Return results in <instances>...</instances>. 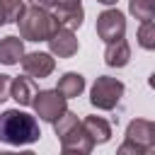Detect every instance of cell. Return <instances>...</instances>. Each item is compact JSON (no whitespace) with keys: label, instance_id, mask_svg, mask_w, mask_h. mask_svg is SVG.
Masks as SVG:
<instances>
[{"label":"cell","instance_id":"9a60e30c","mask_svg":"<svg viewBox=\"0 0 155 155\" xmlns=\"http://www.w3.org/2000/svg\"><path fill=\"white\" fill-rule=\"evenodd\" d=\"M58 92H61V97H65V99H73V97H80L82 94V90H85V78L80 75V73H65L61 80H58V87H56Z\"/></svg>","mask_w":155,"mask_h":155},{"label":"cell","instance_id":"2e32d148","mask_svg":"<svg viewBox=\"0 0 155 155\" xmlns=\"http://www.w3.org/2000/svg\"><path fill=\"white\" fill-rule=\"evenodd\" d=\"M128 10L140 22H153L155 19V0H128Z\"/></svg>","mask_w":155,"mask_h":155},{"label":"cell","instance_id":"30bf717a","mask_svg":"<svg viewBox=\"0 0 155 155\" xmlns=\"http://www.w3.org/2000/svg\"><path fill=\"white\" fill-rule=\"evenodd\" d=\"M58 140H61V150H73V153H80V155H90L92 148H94V143L87 138V133L82 131L80 124L75 128H70L65 136H61Z\"/></svg>","mask_w":155,"mask_h":155},{"label":"cell","instance_id":"ac0fdd59","mask_svg":"<svg viewBox=\"0 0 155 155\" xmlns=\"http://www.w3.org/2000/svg\"><path fill=\"white\" fill-rule=\"evenodd\" d=\"M138 44L145 51L155 48V19L153 22H140V27H138Z\"/></svg>","mask_w":155,"mask_h":155},{"label":"cell","instance_id":"3957f363","mask_svg":"<svg viewBox=\"0 0 155 155\" xmlns=\"http://www.w3.org/2000/svg\"><path fill=\"white\" fill-rule=\"evenodd\" d=\"M124 90H126V87H124V82H121L119 78L99 75V78L94 80L92 90H90V102H92V107H97V109H102V111H111V109L121 102Z\"/></svg>","mask_w":155,"mask_h":155},{"label":"cell","instance_id":"4fadbf2b","mask_svg":"<svg viewBox=\"0 0 155 155\" xmlns=\"http://www.w3.org/2000/svg\"><path fill=\"white\" fill-rule=\"evenodd\" d=\"M128 61H131V46H128L126 39L107 44V48H104V63L109 68H124V65H128Z\"/></svg>","mask_w":155,"mask_h":155},{"label":"cell","instance_id":"277c9868","mask_svg":"<svg viewBox=\"0 0 155 155\" xmlns=\"http://www.w3.org/2000/svg\"><path fill=\"white\" fill-rule=\"evenodd\" d=\"M65 102H68V99L61 97L58 90H39L36 97H34V102H31V107H34V111H36L39 119L53 124L56 119H61V116L68 111V104H65Z\"/></svg>","mask_w":155,"mask_h":155},{"label":"cell","instance_id":"ffe728a7","mask_svg":"<svg viewBox=\"0 0 155 155\" xmlns=\"http://www.w3.org/2000/svg\"><path fill=\"white\" fill-rule=\"evenodd\" d=\"M145 150H148V148H140V145H136V143H131V140H124V143L119 145L116 155H145Z\"/></svg>","mask_w":155,"mask_h":155},{"label":"cell","instance_id":"603a6c76","mask_svg":"<svg viewBox=\"0 0 155 155\" xmlns=\"http://www.w3.org/2000/svg\"><path fill=\"white\" fill-rule=\"evenodd\" d=\"M97 2H102V5H116L119 0H97Z\"/></svg>","mask_w":155,"mask_h":155},{"label":"cell","instance_id":"9c48e42d","mask_svg":"<svg viewBox=\"0 0 155 155\" xmlns=\"http://www.w3.org/2000/svg\"><path fill=\"white\" fill-rule=\"evenodd\" d=\"M126 140L140 148H155V124L150 119H133L126 128Z\"/></svg>","mask_w":155,"mask_h":155},{"label":"cell","instance_id":"d4e9b609","mask_svg":"<svg viewBox=\"0 0 155 155\" xmlns=\"http://www.w3.org/2000/svg\"><path fill=\"white\" fill-rule=\"evenodd\" d=\"M145 155H155V148H148V150H145Z\"/></svg>","mask_w":155,"mask_h":155},{"label":"cell","instance_id":"e0dca14e","mask_svg":"<svg viewBox=\"0 0 155 155\" xmlns=\"http://www.w3.org/2000/svg\"><path fill=\"white\" fill-rule=\"evenodd\" d=\"M24 7H27L24 0H0V17H2V22H5V24L17 22V19L22 17Z\"/></svg>","mask_w":155,"mask_h":155},{"label":"cell","instance_id":"8fae6325","mask_svg":"<svg viewBox=\"0 0 155 155\" xmlns=\"http://www.w3.org/2000/svg\"><path fill=\"white\" fill-rule=\"evenodd\" d=\"M36 92H39V87H36V82H34L31 78H27V75H22V78H12L10 97H12L19 107H29V104L34 102Z\"/></svg>","mask_w":155,"mask_h":155},{"label":"cell","instance_id":"5b68a950","mask_svg":"<svg viewBox=\"0 0 155 155\" xmlns=\"http://www.w3.org/2000/svg\"><path fill=\"white\" fill-rule=\"evenodd\" d=\"M97 36L104 44H111V41L124 39L126 36V17H124V12H119L116 7L104 10L97 17Z\"/></svg>","mask_w":155,"mask_h":155},{"label":"cell","instance_id":"5bb4252c","mask_svg":"<svg viewBox=\"0 0 155 155\" xmlns=\"http://www.w3.org/2000/svg\"><path fill=\"white\" fill-rule=\"evenodd\" d=\"M24 56V41L19 36H5L0 39V63L2 65H17Z\"/></svg>","mask_w":155,"mask_h":155},{"label":"cell","instance_id":"7c38bea8","mask_svg":"<svg viewBox=\"0 0 155 155\" xmlns=\"http://www.w3.org/2000/svg\"><path fill=\"white\" fill-rule=\"evenodd\" d=\"M80 126H82V131L87 133V138H90L94 145H102V143H107V140L111 138V126H109V121L102 119V116H85V119L80 121Z\"/></svg>","mask_w":155,"mask_h":155},{"label":"cell","instance_id":"7402d4cb","mask_svg":"<svg viewBox=\"0 0 155 155\" xmlns=\"http://www.w3.org/2000/svg\"><path fill=\"white\" fill-rule=\"evenodd\" d=\"M0 155H36V153H31V150H19V153H15V150H0Z\"/></svg>","mask_w":155,"mask_h":155},{"label":"cell","instance_id":"7a4b0ae2","mask_svg":"<svg viewBox=\"0 0 155 155\" xmlns=\"http://www.w3.org/2000/svg\"><path fill=\"white\" fill-rule=\"evenodd\" d=\"M17 27H19L22 41H48L61 24L51 12L29 5V7H24L22 17L17 19Z\"/></svg>","mask_w":155,"mask_h":155},{"label":"cell","instance_id":"8992f818","mask_svg":"<svg viewBox=\"0 0 155 155\" xmlns=\"http://www.w3.org/2000/svg\"><path fill=\"white\" fill-rule=\"evenodd\" d=\"M48 12L58 19L61 27H65L70 31L78 29V27H82V19H85L82 0H51Z\"/></svg>","mask_w":155,"mask_h":155},{"label":"cell","instance_id":"ba28073f","mask_svg":"<svg viewBox=\"0 0 155 155\" xmlns=\"http://www.w3.org/2000/svg\"><path fill=\"white\" fill-rule=\"evenodd\" d=\"M46 44H48L51 56H58V58H70V56H75L78 48H80L78 36H75L70 29H65V27H58Z\"/></svg>","mask_w":155,"mask_h":155},{"label":"cell","instance_id":"44dd1931","mask_svg":"<svg viewBox=\"0 0 155 155\" xmlns=\"http://www.w3.org/2000/svg\"><path fill=\"white\" fill-rule=\"evenodd\" d=\"M10 85H12V78L10 75H0V104L5 99H10Z\"/></svg>","mask_w":155,"mask_h":155},{"label":"cell","instance_id":"d6986e66","mask_svg":"<svg viewBox=\"0 0 155 155\" xmlns=\"http://www.w3.org/2000/svg\"><path fill=\"white\" fill-rule=\"evenodd\" d=\"M80 121H78V114H73V111H65L61 119H56L53 121V131H56V136L61 138V136H65L70 128H75Z\"/></svg>","mask_w":155,"mask_h":155},{"label":"cell","instance_id":"cb8c5ba5","mask_svg":"<svg viewBox=\"0 0 155 155\" xmlns=\"http://www.w3.org/2000/svg\"><path fill=\"white\" fill-rule=\"evenodd\" d=\"M61 155H80V153H73V150H61Z\"/></svg>","mask_w":155,"mask_h":155},{"label":"cell","instance_id":"52a82bcc","mask_svg":"<svg viewBox=\"0 0 155 155\" xmlns=\"http://www.w3.org/2000/svg\"><path fill=\"white\" fill-rule=\"evenodd\" d=\"M22 70H24V75L27 78H48L51 73H53V68H56V58L51 56V53H44V51H31V53H24L22 56Z\"/></svg>","mask_w":155,"mask_h":155},{"label":"cell","instance_id":"6da1fadb","mask_svg":"<svg viewBox=\"0 0 155 155\" xmlns=\"http://www.w3.org/2000/svg\"><path fill=\"white\" fill-rule=\"evenodd\" d=\"M41 138L39 121L19 109H7L0 114V143L7 145H29Z\"/></svg>","mask_w":155,"mask_h":155},{"label":"cell","instance_id":"484cf974","mask_svg":"<svg viewBox=\"0 0 155 155\" xmlns=\"http://www.w3.org/2000/svg\"><path fill=\"white\" fill-rule=\"evenodd\" d=\"M2 24H5V22H2V17H0V27H2Z\"/></svg>","mask_w":155,"mask_h":155}]
</instances>
